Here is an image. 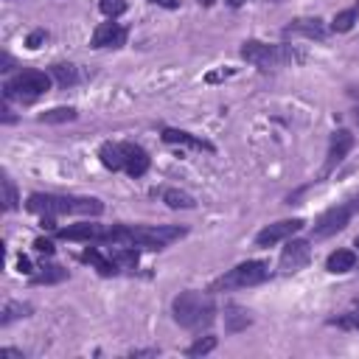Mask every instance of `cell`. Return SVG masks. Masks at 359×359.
<instances>
[{
    "label": "cell",
    "mask_w": 359,
    "mask_h": 359,
    "mask_svg": "<svg viewBox=\"0 0 359 359\" xmlns=\"http://www.w3.org/2000/svg\"><path fill=\"white\" fill-rule=\"evenodd\" d=\"M81 261H87V264H93L104 278H109V275H118L121 272V264L115 261V258H107V255H101L95 247H87L84 252H81Z\"/></svg>",
    "instance_id": "9a60e30c"
},
{
    "label": "cell",
    "mask_w": 359,
    "mask_h": 359,
    "mask_svg": "<svg viewBox=\"0 0 359 359\" xmlns=\"http://www.w3.org/2000/svg\"><path fill=\"white\" fill-rule=\"evenodd\" d=\"M185 236V227H168V224H112L107 227L104 241L112 247H140V250H163L171 241H180Z\"/></svg>",
    "instance_id": "6da1fadb"
},
{
    "label": "cell",
    "mask_w": 359,
    "mask_h": 359,
    "mask_svg": "<svg viewBox=\"0 0 359 359\" xmlns=\"http://www.w3.org/2000/svg\"><path fill=\"white\" fill-rule=\"evenodd\" d=\"M76 109L73 107H53V109H45L39 115L42 123H67V121H76Z\"/></svg>",
    "instance_id": "44dd1931"
},
{
    "label": "cell",
    "mask_w": 359,
    "mask_h": 359,
    "mask_svg": "<svg viewBox=\"0 0 359 359\" xmlns=\"http://www.w3.org/2000/svg\"><path fill=\"white\" fill-rule=\"evenodd\" d=\"M50 90V76H45L42 70H22L14 79L6 81L3 95L6 98H20V101H34L39 95H45Z\"/></svg>",
    "instance_id": "8992f818"
},
{
    "label": "cell",
    "mask_w": 359,
    "mask_h": 359,
    "mask_svg": "<svg viewBox=\"0 0 359 359\" xmlns=\"http://www.w3.org/2000/svg\"><path fill=\"white\" fill-rule=\"evenodd\" d=\"M160 199L168 205V208H174V210H191V208H196V199L188 194V191H180V188H163L160 191Z\"/></svg>",
    "instance_id": "e0dca14e"
},
{
    "label": "cell",
    "mask_w": 359,
    "mask_h": 359,
    "mask_svg": "<svg viewBox=\"0 0 359 359\" xmlns=\"http://www.w3.org/2000/svg\"><path fill=\"white\" fill-rule=\"evenodd\" d=\"M213 348H216V337H199L185 353H188V356H205V353H210Z\"/></svg>",
    "instance_id": "d4e9b609"
},
{
    "label": "cell",
    "mask_w": 359,
    "mask_h": 359,
    "mask_svg": "<svg viewBox=\"0 0 359 359\" xmlns=\"http://www.w3.org/2000/svg\"><path fill=\"white\" fill-rule=\"evenodd\" d=\"M126 36H129V31H126L121 22L109 20V22H101V25L93 31L90 45H93V48H121V45L126 42Z\"/></svg>",
    "instance_id": "8fae6325"
},
{
    "label": "cell",
    "mask_w": 359,
    "mask_h": 359,
    "mask_svg": "<svg viewBox=\"0 0 359 359\" xmlns=\"http://www.w3.org/2000/svg\"><path fill=\"white\" fill-rule=\"evenodd\" d=\"M98 157L109 171H126L135 180L143 177L151 165V157L137 143H104L98 149Z\"/></svg>",
    "instance_id": "277c9868"
},
{
    "label": "cell",
    "mask_w": 359,
    "mask_h": 359,
    "mask_svg": "<svg viewBox=\"0 0 359 359\" xmlns=\"http://www.w3.org/2000/svg\"><path fill=\"white\" fill-rule=\"evenodd\" d=\"M269 278V266L264 261H244L238 266H233L227 275H222L213 283V292H227V289H247V286H258Z\"/></svg>",
    "instance_id": "52a82bcc"
},
{
    "label": "cell",
    "mask_w": 359,
    "mask_h": 359,
    "mask_svg": "<svg viewBox=\"0 0 359 359\" xmlns=\"http://www.w3.org/2000/svg\"><path fill=\"white\" fill-rule=\"evenodd\" d=\"M353 244H356V247H359V236H356V241H353Z\"/></svg>",
    "instance_id": "8d00e7d4"
},
{
    "label": "cell",
    "mask_w": 359,
    "mask_h": 359,
    "mask_svg": "<svg viewBox=\"0 0 359 359\" xmlns=\"http://www.w3.org/2000/svg\"><path fill=\"white\" fill-rule=\"evenodd\" d=\"M3 205H6V210H14L17 208V188L11 185L8 177H3Z\"/></svg>",
    "instance_id": "4316f807"
},
{
    "label": "cell",
    "mask_w": 359,
    "mask_h": 359,
    "mask_svg": "<svg viewBox=\"0 0 359 359\" xmlns=\"http://www.w3.org/2000/svg\"><path fill=\"white\" fill-rule=\"evenodd\" d=\"M351 213H353V208H351V205L328 208V210H325V213H323V216L314 222V238H328V236L339 233V230L348 224Z\"/></svg>",
    "instance_id": "ba28073f"
},
{
    "label": "cell",
    "mask_w": 359,
    "mask_h": 359,
    "mask_svg": "<svg viewBox=\"0 0 359 359\" xmlns=\"http://www.w3.org/2000/svg\"><path fill=\"white\" fill-rule=\"evenodd\" d=\"M17 266H20V272H31V261H28L25 255H20V258H17Z\"/></svg>",
    "instance_id": "1f68e13d"
},
{
    "label": "cell",
    "mask_w": 359,
    "mask_h": 359,
    "mask_svg": "<svg viewBox=\"0 0 359 359\" xmlns=\"http://www.w3.org/2000/svg\"><path fill=\"white\" fill-rule=\"evenodd\" d=\"M56 236H59V238H65V241H104L107 227L93 224V222H84V224L62 227V230H56Z\"/></svg>",
    "instance_id": "4fadbf2b"
},
{
    "label": "cell",
    "mask_w": 359,
    "mask_h": 359,
    "mask_svg": "<svg viewBox=\"0 0 359 359\" xmlns=\"http://www.w3.org/2000/svg\"><path fill=\"white\" fill-rule=\"evenodd\" d=\"M309 258H311L309 241L294 238V241H289V244L283 247V252H280V269H283V272H297V269H303V266L309 264Z\"/></svg>",
    "instance_id": "7c38bea8"
},
{
    "label": "cell",
    "mask_w": 359,
    "mask_h": 359,
    "mask_svg": "<svg viewBox=\"0 0 359 359\" xmlns=\"http://www.w3.org/2000/svg\"><path fill=\"white\" fill-rule=\"evenodd\" d=\"M53 76H56V81L62 87H73L79 81V73H76L73 65H53Z\"/></svg>",
    "instance_id": "7402d4cb"
},
{
    "label": "cell",
    "mask_w": 359,
    "mask_h": 359,
    "mask_svg": "<svg viewBox=\"0 0 359 359\" xmlns=\"http://www.w3.org/2000/svg\"><path fill=\"white\" fill-rule=\"evenodd\" d=\"M45 39H48V31H45V28H36V31H31V34H28L25 45H28L31 50H36V48H39V45L45 42Z\"/></svg>",
    "instance_id": "f1b7e54d"
},
{
    "label": "cell",
    "mask_w": 359,
    "mask_h": 359,
    "mask_svg": "<svg viewBox=\"0 0 359 359\" xmlns=\"http://www.w3.org/2000/svg\"><path fill=\"white\" fill-rule=\"evenodd\" d=\"M331 323L339 328H348V331H359V314H345V317H337Z\"/></svg>",
    "instance_id": "83f0119b"
},
{
    "label": "cell",
    "mask_w": 359,
    "mask_h": 359,
    "mask_svg": "<svg viewBox=\"0 0 359 359\" xmlns=\"http://www.w3.org/2000/svg\"><path fill=\"white\" fill-rule=\"evenodd\" d=\"M359 20V3H353L351 8H345V11H337L334 14V20H331V31H339V34H345V31H351L353 28V22Z\"/></svg>",
    "instance_id": "ffe728a7"
},
{
    "label": "cell",
    "mask_w": 359,
    "mask_h": 359,
    "mask_svg": "<svg viewBox=\"0 0 359 359\" xmlns=\"http://www.w3.org/2000/svg\"><path fill=\"white\" fill-rule=\"evenodd\" d=\"M303 224H306L303 219H283V222L266 224V227L255 236V244H258V247H275V244H280V241L292 238Z\"/></svg>",
    "instance_id": "9c48e42d"
},
{
    "label": "cell",
    "mask_w": 359,
    "mask_h": 359,
    "mask_svg": "<svg viewBox=\"0 0 359 359\" xmlns=\"http://www.w3.org/2000/svg\"><path fill=\"white\" fill-rule=\"evenodd\" d=\"M353 149V135L348 132V129H337L334 135H331V140H328V154H325V165H323V177H328L342 160H345V154Z\"/></svg>",
    "instance_id": "30bf717a"
},
{
    "label": "cell",
    "mask_w": 359,
    "mask_h": 359,
    "mask_svg": "<svg viewBox=\"0 0 359 359\" xmlns=\"http://www.w3.org/2000/svg\"><path fill=\"white\" fill-rule=\"evenodd\" d=\"M250 323H252V317H250L247 309H241V306H227V309H224V328H227V331H241V328H247Z\"/></svg>",
    "instance_id": "d6986e66"
},
{
    "label": "cell",
    "mask_w": 359,
    "mask_h": 359,
    "mask_svg": "<svg viewBox=\"0 0 359 359\" xmlns=\"http://www.w3.org/2000/svg\"><path fill=\"white\" fill-rule=\"evenodd\" d=\"M351 208H353V210H359V194H356V199L351 202Z\"/></svg>",
    "instance_id": "e575fe53"
},
{
    "label": "cell",
    "mask_w": 359,
    "mask_h": 359,
    "mask_svg": "<svg viewBox=\"0 0 359 359\" xmlns=\"http://www.w3.org/2000/svg\"><path fill=\"white\" fill-rule=\"evenodd\" d=\"M98 8H101L109 20H115V17H121V14L126 11V0H101Z\"/></svg>",
    "instance_id": "484cf974"
},
{
    "label": "cell",
    "mask_w": 359,
    "mask_h": 359,
    "mask_svg": "<svg viewBox=\"0 0 359 359\" xmlns=\"http://www.w3.org/2000/svg\"><path fill=\"white\" fill-rule=\"evenodd\" d=\"M25 208L39 216H65V213H79V216H98L104 210L101 199L93 196H59V194H31Z\"/></svg>",
    "instance_id": "7a4b0ae2"
},
{
    "label": "cell",
    "mask_w": 359,
    "mask_h": 359,
    "mask_svg": "<svg viewBox=\"0 0 359 359\" xmlns=\"http://www.w3.org/2000/svg\"><path fill=\"white\" fill-rule=\"evenodd\" d=\"M45 272L34 275V283H56V280H65L67 278V269L62 266H42Z\"/></svg>",
    "instance_id": "603a6c76"
},
{
    "label": "cell",
    "mask_w": 359,
    "mask_h": 359,
    "mask_svg": "<svg viewBox=\"0 0 359 359\" xmlns=\"http://www.w3.org/2000/svg\"><path fill=\"white\" fill-rule=\"evenodd\" d=\"M34 250L42 252V255H53V244H50L48 238H36V241H34Z\"/></svg>",
    "instance_id": "f546056e"
},
{
    "label": "cell",
    "mask_w": 359,
    "mask_h": 359,
    "mask_svg": "<svg viewBox=\"0 0 359 359\" xmlns=\"http://www.w3.org/2000/svg\"><path fill=\"white\" fill-rule=\"evenodd\" d=\"M163 140L165 143H182V146H191V149H199V151H213V143H208L202 137H194L191 132H182V129H163Z\"/></svg>",
    "instance_id": "2e32d148"
},
{
    "label": "cell",
    "mask_w": 359,
    "mask_h": 359,
    "mask_svg": "<svg viewBox=\"0 0 359 359\" xmlns=\"http://www.w3.org/2000/svg\"><path fill=\"white\" fill-rule=\"evenodd\" d=\"M157 351L154 348H149V351H132V356H154Z\"/></svg>",
    "instance_id": "836d02e7"
},
{
    "label": "cell",
    "mask_w": 359,
    "mask_h": 359,
    "mask_svg": "<svg viewBox=\"0 0 359 359\" xmlns=\"http://www.w3.org/2000/svg\"><path fill=\"white\" fill-rule=\"evenodd\" d=\"M151 3H157V6H163V8H177V6H180V0H151Z\"/></svg>",
    "instance_id": "d6a6232c"
},
{
    "label": "cell",
    "mask_w": 359,
    "mask_h": 359,
    "mask_svg": "<svg viewBox=\"0 0 359 359\" xmlns=\"http://www.w3.org/2000/svg\"><path fill=\"white\" fill-rule=\"evenodd\" d=\"M0 356H3V359H22V353L14 351V348H0Z\"/></svg>",
    "instance_id": "4dcf8cb0"
},
{
    "label": "cell",
    "mask_w": 359,
    "mask_h": 359,
    "mask_svg": "<svg viewBox=\"0 0 359 359\" xmlns=\"http://www.w3.org/2000/svg\"><path fill=\"white\" fill-rule=\"evenodd\" d=\"M174 309V320L182 325V328H191V331H199V328H208L216 317V306H213V297L205 294V292H180L171 303Z\"/></svg>",
    "instance_id": "3957f363"
},
{
    "label": "cell",
    "mask_w": 359,
    "mask_h": 359,
    "mask_svg": "<svg viewBox=\"0 0 359 359\" xmlns=\"http://www.w3.org/2000/svg\"><path fill=\"white\" fill-rule=\"evenodd\" d=\"M325 34H328V28L323 25V20H311V17H306V20H292L286 28H283V36H309V39H325Z\"/></svg>",
    "instance_id": "5bb4252c"
},
{
    "label": "cell",
    "mask_w": 359,
    "mask_h": 359,
    "mask_svg": "<svg viewBox=\"0 0 359 359\" xmlns=\"http://www.w3.org/2000/svg\"><path fill=\"white\" fill-rule=\"evenodd\" d=\"M241 56L261 67V70H272V67H280V65H292V62H303V53H297L292 45H269V42H261V39H247L241 45Z\"/></svg>",
    "instance_id": "5b68a950"
},
{
    "label": "cell",
    "mask_w": 359,
    "mask_h": 359,
    "mask_svg": "<svg viewBox=\"0 0 359 359\" xmlns=\"http://www.w3.org/2000/svg\"><path fill=\"white\" fill-rule=\"evenodd\" d=\"M356 266V252L353 250H337V252H331L328 255V261H325V269L328 272H351Z\"/></svg>",
    "instance_id": "ac0fdd59"
},
{
    "label": "cell",
    "mask_w": 359,
    "mask_h": 359,
    "mask_svg": "<svg viewBox=\"0 0 359 359\" xmlns=\"http://www.w3.org/2000/svg\"><path fill=\"white\" fill-rule=\"evenodd\" d=\"M196 3H202V6H213L216 0H196Z\"/></svg>",
    "instance_id": "d590c367"
},
{
    "label": "cell",
    "mask_w": 359,
    "mask_h": 359,
    "mask_svg": "<svg viewBox=\"0 0 359 359\" xmlns=\"http://www.w3.org/2000/svg\"><path fill=\"white\" fill-rule=\"evenodd\" d=\"M28 311H31V306H25V303H6L0 323H3V325H8L11 320H17V317H25Z\"/></svg>",
    "instance_id": "cb8c5ba5"
}]
</instances>
